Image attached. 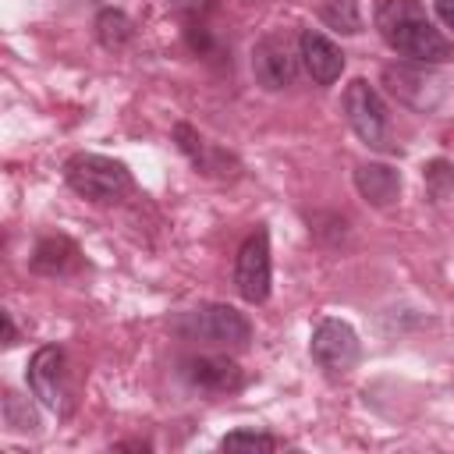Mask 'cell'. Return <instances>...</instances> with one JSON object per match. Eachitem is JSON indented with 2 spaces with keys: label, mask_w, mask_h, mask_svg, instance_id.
<instances>
[{
  "label": "cell",
  "mask_w": 454,
  "mask_h": 454,
  "mask_svg": "<svg viewBox=\"0 0 454 454\" xmlns=\"http://www.w3.org/2000/svg\"><path fill=\"white\" fill-rule=\"evenodd\" d=\"M319 18L326 28L340 35H358L362 32V14L355 0H319Z\"/></svg>",
  "instance_id": "15"
},
{
  "label": "cell",
  "mask_w": 454,
  "mask_h": 454,
  "mask_svg": "<svg viewBox=\"0 0 454 454\" xmlns=\"http://www.w3.org/2000/svg\"><path fill=\"white\" fill-rule=\"evenodd\" d=\"M309 355L312 362L326 372V376H344L358 365L362 358V340L358 333L351 330V323L344 319H319L312 337H309Z\"/></svg>",
  "instance_id": "6"
},
{
  "label": "cell",
  "mask_w": 454,
  "mask_h": 454,
  "mask_svg": "<svg viewBox=\"0 0 454 454\" xmlns=\"http://www.w3.org/2000/svg\"><path fill=\"white\" fill-rule=\"evenodd\" d=\"M270 280H273V262H270V231L255 227L234 259V287L245 301L262 305L270 298Z\"/></svg>",
  "instance_id": "7"
},
{
  "label": "cell",
  "mask_w": 454,
  "mask_h": 454,
  "mask_svg": "<svg viewBox=\"0 0 454 454\" xmlns=\"http://www.w3.org/2000/svg\"><path fill=\"white\" fill-rule=\"evenodd\" d=\"M174 142H177V149L192 160V167L195 170H202V174H209V177H227L231 170L227 167H234V160L223 153V149H216L213 142H206L195 128H188V124H174Z\"/></svg>",
  "instance_id": "12"
},
{
  "label": "cell",
  "mask_w": 454,
  "mask_h": 454,
  "mask_svg": "<svg viewBox=\"0 0 454 454\" xmlns=\"http://www.w3.org/2000/svg\"><path fill=\"white\" fill-rule=\"evenodd\" d=\"M376 32L383 35V43L415 60V64H447L454 60V46L450 39L433 28V21L426 18V7L419 0H376Z\"/></svg>",
  "instance_id": "1"
},
{
  "label": "cell",
  "mask_w": 454,
  "mask_h": 454,
  "mask_svg": "<svg viewBox=\"0 0 454 454\" xmlns=\"http://www.w3.org/2000/svg\"><path fill=\"white\" fill-rule=\"evenodd\" d=\"M28 266H32L35 273H43V277H64V273H71V270L82 266V252H78V245H74L71 238L53 234V238H43V241L35 245Z\"/></svg>",
  "instance_id": "13"
},
{
  "label": "cell",
  "mask_w": 454,
  "mask_h": 454,
  "mask_svg": "<svg viewBox=\"0 0 454 454\" xmlns=\"http://www.w3.org/2000/svg\"><path fill=\"white\" fill-rule=\"evenodd\" d=\"M4 422L11 429H35V411L28 404H21V397L14 390L4 394Z\"/></svg>",
  "instance_id": "17"
},
{
  "label": "cell",
  "mask_w": 454,
  "mask_h": 454,
  "mask_svg": "<svg viewBox=\"0 0 454 454\" xmlns=\"http://www.w3.org/2000/svg\"><path fill=\"white\" fill-rule=\"evenodd\" d=\"M355 188L369 206L387 209L401 199V174L390 163H358L355 167Z\"/></svg>",
  "instance_id": "11"
},
{
  "label": "cell",
  "mask_w": 454,
  "mask_h": 454,
  "mask_svg": "<svg viewBox=\"0 0 454 454\" xmlns=\"http://www.w3.org/2000/svg\"><path fill=\"white\" fill-rule=\"evenodd\" d=\"M0 323H4V348H11V344L18 340V330H14V319H11V312H0Z\"/></svg>",
  "instance_id": "19"
},
{
  "label": "cell",
  "mask_w": 454,
  "mask_h": 454,
  "mask_svg": "<svg viewBox=\"0 0 454 454\" xmlns=\"http://www.w3.org/2000/svg\"><path fill=\"white\" fill-rule=\"evenodd\" d=\"M181 376L206 394H234L245 383V372L227 355H192L181 362Z\"/></svg>",
  "instance_id": "9"
},
{
  "label": "cell",
  "mask_w": 454,
  "mask_h": 454,
  "mask_svg": "<svg viewBox=\"0 0 454 454\" xmlns=\"http://www.w3.org/2000/svg\"><path fill=\"white\" fill-rule=\"evenodd\" d=\"M298 53H301V64L316 85H333L344 71V50L330 35H323L319 28H305L298 35Z\"/></svg>",
  "instance_id": "10"
},
{
  "label": "cell",
  "mask_w": 454,
  "mask_h": 454,
  "mask_svg": "<svg viewBox=\"0 0 454 454\" xmlns=\"http://www.w3.org/2000/svg\"><path fill=\"white\" fill-rule=\"evenodd\" d=\"M64 181L74 195L89 199V202H121L135 181H131V170L121 163V160H110V156H99V153H74L67 163H64Z\"/></svg>",
  "instance_id": "3"
},
{
  "label": "cell",
  "mask_w": 454,
  "mask_h": 454,
  "mask_svg": "<svg viewBox=\"0 0 454 454\" xmlns=\"http://www.w3.org/2000/svg\"><path fill=\"white\" fill-rule=\"evenodd\" d=\"M114 450H149L145 440H124V443H114Z\"/></svg>",
  "instance_id": "20"
},
{
  "label": "cell",
  "mask_w": 454,
  "mask_h": 454,
  "mask_svg": "<svg viewBox=\"0 0 454 454\" xmlns=\"http://www.w3.org/2000/svg\"><path fill=\"white\" fill-rule=\"evenodd\" d=\"M32 397H39L43 408L53 415H71L74 408V387H71V369H67V351L60 344H43L25 369Z\"/></svg>",
  "instance_id": "4"
},
{
  "label": "cell",
  "mask_w": 454,
  "mask_h": 454,
  "mask_svg": "<svg viewBox=\"0 0 454 454\" xmlns=\"http://www.w3.org/2000/svg\"><path fill=\"white\" fill-rule=\"evenodd\" d=\"M277 447H284L280 436L255 433V429H234L220 440V450H277Z\"/></svg>",
  "instance_id": "16"
},
{
  "label": "cell",
  "mask_w": 454,
  "mask_h": 454,
  "mask_svg": "<svg viewBox=\"0 0 454 454\" xmlns=\"http://www.w3.org/2000/svg\"><path fill=\"white\" fill-rule=\"evenodd\" d=\"M344 114H348L351 131L369 149H380V153H394L397 149L390 142V114H387V103L380 99V92L365 78H355L344 89Z\"/></svg>",
  "instance_id": "5"
},
{
  "label": "cell",
  "mask_w": 454,
  "mask_h": 454,
  "mask_svg": "<svg viewBox=\"0 0 454 454\" xmlns=\"http://www.w3.org/2000/svg\"><path fill=\"white\" fill-rule=\"evenodd\" d=\"M131 35H135V25H131V18H128L124 11L103 7V11L96 14V39H99L106 50H121L124 43H131Z\"/></svg>",
  "instance_id": "14"
},
{
  "label": "cell",
  "mask_w": 454,
  "mask_h": 454,
  "mask_svg": "<svg viewBox=\"0 0 454 454\" xmlns=\"http://www.w3.org/2000/svg\"><path fill=\"white\" fill-rule=\"evenodd\" d=\"M170 330L184 340H202L216 348H245L252 340V323L245 319V312H238L234 305H220V301L195 305V309L170 316Z\"/></svg>",
  "instance_id": "2"
},
{
  "label": "cell",
  "mask_w": 454,
  "mask_h": 454,
  "mask_svg": "<svg viewBox=\"0 0 454 454\" xmlns=\"http://www.w3.org/2000/svg\"><path fill=\"white\" fill-rule=\"evenodd\" d=\"M298 60L301 53L294 50V43L280 32H270L262 35L255 46H252V74L255 82L266 89V92H277V89H287L294 85L298 78Z\"/></svg>",
  "instance_id": "8"
},
{
  "label": "cell",
  "mask_w": 454,
  "mask_h": 454,
  "mask_svg": "<svg viewBox=\"0 0 454 454\" xmlns=\"http://www.w3.org/2000/svg\"><path fill=\"white\" fill-rule=\"evenodd\" d=\"M433 7H436V18L447 28H454V0H433Z\"/></svg>",
  "instance_id": "18"
}]
</instances>
